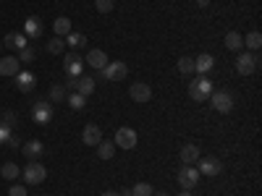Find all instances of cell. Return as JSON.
Instances as JSON below:
<instances>
[{
  "label": "cell",
  "instance_id": "obj_27",
  "mask_svg": "<svg viewBox=\"0 0 262 196\" xmlns=\"http://www.w3.org/2000/svg\"><path fill=\"white\" fill-rule=\"evenodd\" d=\"M176 68H179V74H181V76H191V74H194V58H191V55L179 58Z\"/></svg>",
  "mask_w": 262,
  "mask_h": 196
},
{
  "label": "cell",
  "instance_id": "obj_23",
  "mask_svg": "<svg viewBox=\"0 0 262 196\" xmlns=\"http://www.w3.org/2000/svg\"><path fill=\"white\" fill-rule=\"evenodd\" d=\"M66 39V45H69V47H74V50H79V47H86V37L81 34V32H69V34H66L63 37Z\"/></svg>",
  "mask_w": 262,
  "mask_h": 196
},
{
  "label": "cell",
  "instance_id": "obj_38",
  "mask_svg": "<svg viewBox=\"0 0 262 196\" xmlns=\"http://www.w3.org/2000/svg\"><path fill=\"white\" fill-rule=\"evenodd\" d=\"M63 86H66V92H76V79H74V76H69Z\"/></svg>",
  "mask_w": 262,
  "mask_h": 196
},
{
  "label": "cell",
  "instance_id": "obj_30",
  "mask_svg": "<svg viewBox=\"0 0 262 196\" xmlns=\"http://www.w3.org/2000/svg\"><path fill=\"white\" fill-rule=\"evenodd\" d=\"M242 39H244V45H247L252 53H257V50L262 47V34H259V32H249V34L242 37Z\"/></svg>",
  "mask_w": 262,
  "mask_h": 196
},
{
  "label": "cell",
  "instance_id": "obj_11",
  "mask_svg": "<svg viewBox=\"0 0 262 196\" xmlns=\"http://www.w3.org/2000/svg\"><path fill=\"white\" fill-rule=\"evenodd\" d=\"M128 97L134 102H149L152 100V86L144 84V81H134L128 86Z\"/></svg>",
  "mask_w": 262,
  "mask_h": 196
},
{
  "label": "cell",
  "instance_id": "obj_39",
  "mask_svg": "<svg viewBox=\"0 0 262 196\" xmlns=\"http://www.w3.org/2000/svg\"><path fill=\"white\" fill-rule=\"evenodd\" d=\"M18 144H21V139H18V136H16V134H13V136H11V139H8V144H6V146H11V149H16V146H18Z\"/></svg>",
  "mask_w": 262,
  "mask_h": 196
},
{
  "label": "cell",
  "instance_id": "obj_1",
  "mask_svg": "<svg viewBox=\"0 0 262 196\" xmlns=\"http://www.w3.org/2000/svg\"><path fill=\"white\" fill-rule=\"evenodd\" d=\"M212 89H215V86H212V79H207V76H200V74H196V79L189 81V97H191L194 102L210 100Z\"/></svg>",
  "mask_w": 262,
  "mask_h": 196
},
{
  "label": "cell",
  "instance_id": "obj_41",
  "mask_svg": "<svg viewBox=\"0 0 262 196\" xmlns=\"http://www.w3.org/2000/svg\"><path fill=\"white\" fill-rule=\"evenodd\" d=\"M118 196H131V188H121V191H118Z\"/></svg>",
  "mask_w": 262,
  "mask_h": 196
},
{
  "label": "cell",
  "instance_id": "obj_45",
  "mask_svg": "<svg viewBox=\"0 0 262 196\" xmlns=\"http://www.w3.org/2000/svg\"><path fill=\"white\" fill-rule=\"evenodd\" d=\"M0 47H3V45H0Z\"/></svg>",
  "mask_w": 262,
  "mask_h": 196
},
{
  "label": "cell",
  "instance_id": "obj_42",
  "mask_svg": "<svg viewBox=\"0 0 262 196\" xmlns=\"http://www.w3.org/2000/svg\"><path fill=\"white\" fill-rule=\"evenodd\" d=\"M100 196H118V191H102Z\"/></svg>",
  "mask_w": 262,
  "mask_h": 196
},
{
  "label": "cell",
  "instance_id": "obj_40",
  "mask_svg": "<svg viewBox=\"0 0 262 196\" xmlns=\"http://www.w3.org/2000/svg\"><path fill=\"white\" fill-rule=\"evenodd\" d=\"M196 6H200V8H207V6H210V0H196Z\"/></svg>",
  "mask_w": 262,
  "mask_h": 196
},
{
  "label": "cell",
  "instance_id": "obj_10",
  "mask_svg": "<svg viewBox=\"0 0 262 196\" xmlns=\"http://www.w3.org/2000/svg\"><path fill=\"white\" fill-rule=\"evenodd\" d=\"M63 71H66V76H74V79H79L84 74V60L79 58V53H69L63 58Z\"/></svg>",
  "mask_w": 262,
  "mask_h": 196
},
{
  "label": "cell",
  "instance_id": "obj_4",
  "mask_svg": "<svg viewBox=\"0 0 262 196\" xmlns=\"http://www.w3.org/2000/svg\"><path fill=\"white\" fill-rule=\"evenodd\" d=\"M210 105H212V110H217V113H231L233 110V94L231 92H226V89H212V94H210Z\"/></svg>",
  "mask_w": 262,
  "mask_h": 196
},
{
  "label": "cell",
  "instance_id": "obj_19",
  "mask_svg": "<svg viewBox=\"0 0 262 196\" xmlns=\"http://www.w3.org/2000/svg\"><path fill=\"white\" fill-rule=\"evenodd\" d=\"M21 152H24L27 160H39L42 152H45V146H42V141L32 139V141H27V144H21Z\"/></svg>",
  "mask_w": 262,
  "mask_h": 196
},
{
  "label": "cell",
  "instance_id": "obj_32",
  "mask_svg": "<svg viewBox=\"0 0 262 196\" xmlns=\"http://www.w3.org/2000/svg\"><path fill=\"white\" fill-rule=\"evenodd\" d=\"M34 58H37V53H34V47H32V45H27L24 50H18V63L29 65V63H34Z\"/></svg>",
  "mask_w": 262,
  "mask_h": 196
},
{
  "label": "cell",
  "instance_id": "obj_17",
  "mask_svg": "<svg viewBox=\"0 0 262 196\" xmlns=\"http://www.w3.org/2000/svg\"><path fill=\"white\" fill-rule=\"evenodd\" d=\"M42 32H45V27H42V21L37 16H29L24 21V37L27 39H37V37H42Z\"/></svg>",
  "mask_w": 262,
  "mask_h": 196
},
{
  "label": "cell",
  "instance_id": "obj_12",
  "mask_svg": "<svg viewBox=\"0 0 262 196\" xmlns=\"http://www.w3.org/2000/svg\"><path fill=\"white\" fill-rule=\"evenodd\" d=\"M81 141H84L86 146H97V144L102 141V128H100L97 123H86L84 131H81Z\"/></svg>",
  "mask_w": 262,
  "mask_h": 196
},
{
  "label": "cell",
  "instance_id": "obj_5",
  "mask_svg": "<svg viewBox=\"0 0 262 196\" xmlns=\"http://www.w3.org/2000/svg\"><path fill=\"white\" fill-rule=\"evenodd\" d=\"M257 68H259L257 53H238L236 55V71L242 76H252V74H257Z\"/></svg>",
  "mask_w": 262,
  "mask_h": 196
},
{
  "label": "cell",
  "instance_id": "obj_14",
  "mask_svg": "<svg viewBox=\"0 0 262 196\" xmlns=\"http://www.w3.org/2000/svg\"><path fill=\"white\" fill-rule=\"evenodd\" d=\"M3 45H6L8 50L18 53V50H24V47L29 45V39L24 37V32H8V34H6V39H3Z\"/></svg>",
  "mask_w": 262,
  "mask_h": 196
},
{
  "label": "cell",
  "instance_id": "obj_33",
  "mask_svg": "<svg viewBox=\"0 0 262 196\" xmlns=\"http://www.w3.org/2000/svg\"><path fill=\"white\" fill-rule=\"evenodd\" d=\"M155 193V188H152L149 183H137L134 188H131V196H152Z\"/></svg>",
  "mask_w": 262,
  "mask_h": 196
},
{
  "label": "cell",
  "instance_id": "obj_13",
  "mask_svg": "<svg viewBox=\"0 0 262 196\" xmlns=\"http://www.w3.org/2000/svg\"><path fill=\"white\" fill-rule=\"evenodd\" d=\"M13 79H16V89H18V92H24V94H29L34 86H37V79H34L32 71H18Z\"/></svg>",
  "mask_w": 262,
  "mask_h": 196
},
{
  "label": "cell",
  "instance_id": "obj_16",
  "mask_svg": "<svg viewBox=\"0 0 262 196\" xmlns=\"http://www.w3.org/2000/svg\"><path fill=\"white\" fill-rule=\"evenodd\" d=\"M18 58L16 55H8V58H0V76H8V79H13L21 68H18Z\"/></svg>",
  "mask_w": 262,
  "mask_h": 196
},
{
  "label": "cell",
  "instance_id": "obj_9",
  "mask_svg": "<svg viewBox=\"0 0 262 196\" xmlns=\"http://www.w3.org/2000/svg\"><path fill=\"white\" fill-rule=\"evenodd\" d=\"M113 144L121 146V149H134L137 146V131L128 128V126H121L113 136Z\"/></svg>",
  "mask_w": 262,
  "mask_h": 196
},
{
  "label": "cell",
  "instance_id": "obj_24",
  "mask_svg": "<svg viewBox=\"0 0 262 196\" xmlns=\"http://www.w3.org/2000/svg\"><path fill=\"white\" fill-rule=\"evenodd\" d=\"M97 157H100V160H113V157H116V144L102 139V141L97 144Z\"/></svg>",
  "mask_w": 262,
  "mask_h": 196
},
{
  "label": "cell",
  "instance_id": "obj_43",
  "mask_svg": "<svg viewBox=\"0 0 262 196\" xmlns=\"http://www.w3.org/2000/svg\"><path fill=\"white\" fill-rule=\"evenodd\" d=\"M152 196H170V193H165V191H155V193H152Z\"/></svg>",
  "mask_w": 262,
  "mask_h": 196
},
{
  "label": "cell",
  "instance_id": "obj_15",
  "mask_svg": "<svg viewBox=\"0 0 262 196\" xmlns=\"http://www.w3.org/2000/svg\"><path fill=\"white\" fill-rule=\"evenodd\" d=\"M212 68H215V58H212L210 53H202V55H196V58H194V74L207 76Z\"/></svg>",
  "mask_w": 262,
  "mask_h": 196
},
{
  "label": "cell",
  "instance_id": "obj_7",
  "mask_svg": "<svg viewBox=\"0 0 262 196\" xmlns=\"http://www.w3.org/2000/svg\"><path fill=\"white\" fill-rule=\"evenodd\" d=\"M200 170H196L194 165H181V170H179V176H176V181H179V186L184 188V191H191L196 183H200Z\"/></svg>",
  "mask_w": 262,
  "mask_h": 196
},
{
  "label": "cell",
  "instance_id": "obj_36",
  "mask_svg": "<svg viewBox=\"0 0 262 196\" xmlns=\"http://www.w3.org/2000/svg\"><path fill=\"white\" fill-rule=\"evenodd\" d=\"M8 196H27V186L24 183H13L8 188Z\"/></svg>",
  "mask_w": 262,
  "mask_h": 196
},
{
  "label": "cell",
  "instance_id": "obj_34",
  "mask_svg": "<svg viewBox=\"0 0 262 196\" xmlns=\"http://www.w3.org/2000/svg\"><path fill=\"white\" fill-rule=\"evenodd\" d=\"M11 136H13V126H8V123L0 120V144H8Z\"/></svg>",
  "mask_w": 262,
  "mask_h": 196
},
{
  "label": "cell",
  "instance_id": "obj_44",
  "mask_svg": "<svg viewBox=\"0 0 262 196\" xmlns=\"http://www.w3.org/2000/svg\"><path fill=\"white\" fill-rule=\"evenodd\" d=\"M179 196H191V191H184V188H181V193H179Z\"/></svg>",
  "mask_w": 262,
  "mask_h": 196
},
{
  "label": "cell",
  "instance_id": "obj_26",
  "mask_svg": "<svg viewBox=\"0 0 262 196\" xmlns=\"http://www.w3.org/2000/svg\"><path fill=\"white\" fill-rule=\"evenodd\" d=\"M45 47H48L50 55H63V50H66V39H63V37H50Z\"/></svg>",
  "mask_w": 262,
  "mask_h": 196
},
{
  "label": "cell",
  "instance_id": "obj_35",
  "mask_svg": "<svg viewBox=\"0 0 262 196\" xmlns=\"http://www.w3.org/2000/svg\"><path fill=\"white\" fill-rule=\"evenodd\" d=\"M95 8H97L100 13H111V11L116 8V3H113V0H95Z\"/></svg>",
  "mask_w": 262,
  "mask_h": 196
},
{
  "label": "cell",
  "instance_id": "obj_22",
  "mask_svg": "<svg viewBox=\"0 0 262 196\" xmlns=\"http://www.w3.org/2000/svg\"><path fill=\"white\" fill-rule=\"evenodd\" d=\"M242 47H244L242 34H238V32H228V34H226V50H231V53H242Z\"/></svg>",
  "mask_w": 262,
  "mask_h": 196
},
{
  "label": "cell",
  "instance_id": "obj_20",
  "mask_svg": "<svg viewBox=\"0 0 262 196\" xmlns=\"http://www.w3.org/2000/svg\"><path fill=\"white\" fill-rule=\"evenodd\" d=\"M200 157H202V152H200V146H196V144L181 146V162H184V165H194Z\"/></svg>",
  "mask_w": 262,
  "mask_h": 196
},
{
  "label": "cell",
  "instance_id": "obj_8",
  "mask_svg": "<svg viewBox=\"0 0 262 196\" xmlns=\"http://www.w3.org/2000/svg\"><path fill=\"white\" fill-rule=\"evenodd\" d=\"M100 74H102L105 81H121V79H126V74H128V65H126L123 60H111Z\"/></svg>",
  "mask_w": 262,
  "mask_h": 196
},
{
  "label": "cell",
  "instance_id": "obj_2",
  "mask_svg": "<svg viewBox=\"0 0 262 196\" xmlns=\"http://www.w3.org/2000/svg\"><path fill=\"white\" fill-rule=\"evenodd\" d=\"M53 118H55V105L50 100H37L32 107V120L37 126H48Z\"/></svg>",
  "mask_w": 262,
  "mask_h": 196
},
{
  "label": "cell",
  "instance_id": "obj_3",
  "mask_svg": "<svg viewBox=\"0 0 262 196\" xmlns=\"http://www.w3.org/2000/svg\"><path fill=\"white\" fill-rule=\"evenodd\" d=\"M45 178H48L45 165H42L39 160H29L27 167H24V183H29V186H39V183H45Z\"/></svg>",
  "mask_w": 262,
  "mask_h": 196
},
{
  "label": "cell",
  "instance_id": "obj_21",
  "mask_svg": "<svg viewBox=\"0 0 262 196\" xmlns=\"http://www.w3.org/2000/svg\"><path fill=\"white\" fill-rule=\"evenodd\" d=\"M76 92H79L81 97H90V94L95 92V79H92V76H84V74H81V76L76 79Z\"/></svg>",
  "mask_w": 262,
  "mask_h": 196
},
{
  "label": "cell",
  "instance_id": "obj_46",
  "mask_svg": "<svg viewBox=\"0 0 262 196\" xmlns=\"http://www.w3.org/2000/svg\"><path fill=\"white\" fill-rule=\"evenodd\" d=\"M45 196H48V193H45Z\"/></svg>",
  "mask_w": 262,
  "mask_h": 196
},
{
  "label": "cell",
  "instance_id": "obj_31",
  "mask_svg": "<svg viewBox=\"0 0 262 196\" xmlns=\"http://www.w3.org/2000/svg\"><path fill=\"white\" fill-rule=\"evenodd\" d=\"M66 102H69L71 110H84V105H86V97H81L79 92H71L69 97H66Z\"/></svg>",
  "mask_w": 262,
  "mask_h": 196
},
{
  "label": "cell",
  "instance_id": "obj_29",
  "mask_svg": "<svg viewBox=\"0 0 262 196\" xmlns=\"http://www.w3.org/2000/svg\"><path fill=\"white\" fill-rule=\"evenodd\" d=\"M66 97H69V92H66L63 84H53V86H50V97H48V100H50L53 105H55V102H66Z\"/></svg>",
  "mask_w": 262,
  "mask_h": 196
},
{
  "label": "cell",
  "instance_id": "obj_37",
  "mask_svg": "<svg viewBox=\"0 0 262 196\" xmlns=\"http://www.w3.org/2000/svg\"><path fill=\"white\" fill-rule=\"evenodd\" d=\"M0 120H3V123H8V126H16V115H13L11 110H6V113H3V118H0Z\"/></svg>",
  "mask_w": 262,
  "mask_h": 196
},
{
  "label": "cell",
  "instance_id": "obj_6",
  "mask_svg": "<svg viewBox=\"0 0 262 196\" xmlns=\"http://www.w3.org/2000/svg\"><path fill=\"white\" fill-rule=\"evenodd\" d=\"M196 170H200V176H207V178H215V176H221L223 173V162L207 155V157H200L196 160Z\"/></svg>",
  "mask_w": 262,
  "mask_h": 196
},
{
  "label": "cell",
  "instance_id": "obj_28",
  "mask_svg": "<svg viewBox=\"0 0 262 196\" xmlns=\"http://www.w3.org/2000/svg\"><path fill=\"white\" fill-rule=\"evenodd\" d=\"M0 176H3L6 181H16V178L21 176V167H18L16 162H6L3 167H0Z\"/></svg>",
  "mask_w": 262,
  "mask_h": 196
},
{
  "label": "cell",
  "instance_id": "obj_25",
  "mask_svg": "<svg viewBox=\"0 0 262 196\" xmlns=\"http://www.w3.org/2000/svg\"><path fill=\"white\" fill-rule=\"evenodd\" d=\"M53 29H55V37H66V34L71 32V18H69V16H58L55 24H53Z\"/></svg>",
  "mask_w": 262,
  "mask_h": 196
},
{
  "label": "cell",
  "instance_id": "obj_18",
  "mask_svg": "<svg viewBox=\"0 0 262 196\" xmlns=\"http://www.w3.org/2000/svg\"><path fill=\"white\" fill-rule=\"evenodd\" d=\"M86 63H90L95 71H102L111 60H107V53L105 50H90V53H86Z\"/></svg>",
  "mask_w": 262,
  "mask_h": 196
}]
</instances>
